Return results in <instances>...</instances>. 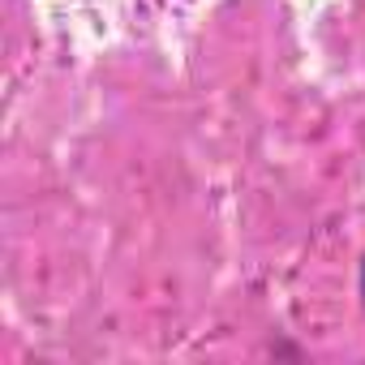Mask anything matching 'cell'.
<instances>
[{
  "label": "cell",
  "mask_w": 365,
  "mask_h": 365,
  "mask_svg": "<svg viewBox=\"0 0 365 365\" xmlns=\"http://www.w3.org/2000/svg\"><path fill=\"white\" fill-rule=\"evenodd\" d=\"M361 301H365V262H361Z\"/></svg>",
  "instance_id": "cell-1"
}]
</instances>
